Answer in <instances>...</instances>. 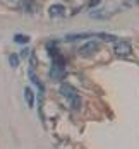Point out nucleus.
Masks as SVG:
<instances>
[{
	"label": "nucleus",
	"instance_id": "obj_6",
	"mask_svg": "<svg viewBox=\"0 0 139 149\" xmlns=\"http://www.w3.org/2000/svg\"><path fill=\"white\" fill-rule=\"evenodd\" d=\"M29 77H31V81H33V84H34V86H38V88H40V91H43V89H45V88H43V84H41V82H40V79H38V77H36V74H34V72H33V70H29Z\"/></svg>",
	"mask_w": 139,
	"mask_h": 149
},
{
	"label": "nucleus",
	"instance_id": "obj_1",
	"mask_svg": "<svg viewBox=\"0 0 139 149\" xmlns=\"http://www.w3.org/2000/svg\"><path fill=\"white\" fill-rule=\"evenodd\" d=\"M113 53L115 55H119V57H127V55H131L132 53V46L129 41H115V46H113Z\"/></svg>",
	"mask_w": 139,
	"mask_h": 149
},
{
	"label": "nucleus",
	"instance_id": "obj_11",
	"mask_svg": "<svg viewBox=\"0 0 139 149\" xmlns=\"http://www.w3.org/2000/svg\"><path fill=\"white\" fill-rule=\"evenodd\" d=\"M28 55H29V50H22V52H21V57H22V58L28 57Z\"/></svg>",
	"mask_w": 139,
	"mask_h": 149
},
{
	"label": "nucleus",
	"instance_id": "obj_2",
	"mask_svg": "<svg viewBox=\"0 0 139 149\" xmlns=\"http://www.w3.org/2000/svg\"><path fill=\"white\" fill-rule=\"evenodd\" d=\"M96 50H98V43L96 41H88L77 50V53L81 57H91L93 53H96Z\"/></svg>",
	"mask_w": 139,
	"mask_h": 149
},
{
	"label": "nucleus",
	"instance_id": "obj_5",
	"mask_svg": "<svg viewBox=\"0 0 139 149\" xmlns=\"http://www.w3.org/2000/svg\"><path fill=\"white\" fill-rule=\"evenodd\" d=\"M24 100H26V103H28L29 108L34 104V94H33V89L31 88H24Z\"/></svg>",
	"mask_w": 139,
	"mask_h": 149
},
{
	"label": "nucleus",
	"instance_id": "obj_7",
	"mask_svg": "<svg viewBox=\"0 0 139 149\" xmlns=\"http://www.w3.org/2000/svg\"><path fill=\"white\" fill-rule=\"evenodd\" d=\"M14 41L15 43H19V45H26V43L29 41V38L24 36V34H14Z\"/></svg>",
	"mask_w": 139,
	"mask_h": 149
},
{
	"label": "nucleus",
	"instance_id": "obj_8",
	"mask_svg": "<svg viewBox=\"0 0 139 149\" xmlns=\"http://www.w3.org/2000/svg\"><path fill=\"white\" fill-rule=\"evenodd\" d=\"M96 36H98V38H103L105 41H117V36H113V34H107V33H98Z\"/></svg>",
	"mask_w": 139,
	"mask_h": 149
},
{
	"label": "nucleus",
	"instance_id": "obj_10",
	"mask_svg": "<svg viewBox=\"0 0 139 149\" xmlns=\"http://www.w3.org/2000/svg\"><path fill=\"white\" fill-rule=\"evenodd\" d=\"M100 2H101V0H91V2H89V7H94V5H98Z\"/></svg>",
	"mask_w": 139,
	"mask_h": 149
},
{
	"label": "nucleus",
	"instance_id": "obj_4",
	"mask_svg": "<svg viewBox=\"0 0 139 149\" xmlns=\"http://www.w3.org/2000/svg\"><path fill=\"white\" fill-rule=\"evenodd\" d=\"M48 12H50L52 17H62V15L65 14V7L64 5H52Z\"/></svg>",
	"mask_w": 139,
	"mask_h": 149
},
{
	"label": "nucleus",
	"instance_id": "obj_3",
	"mask_svg": "<svg viewBox=\"0 0 139 149\" xmlns=\"http://www.w3.org/2000/svg\"><path fill=\"white\" fill-rule=\"evenodd\" d=\"M60 94L64 96V98H67V100H76L77 98V91H76V88L74 86H71V84H62L60 86Z\"/></svg>",
	"mask_w": 139,
	"mask_h": 149
},
{
	"label": "nucleus",
	"instance_id": "obj_9",
	"mask_svg": "<svg viewBox=\"0 0 139 149\" xmlns=\"http://www.w3.org/2000/svg\"><path fill=\"white\" fill-rule=\"evenodd\" d=\"M9 63H10V67H17V65H19V57H17V55H10V57H9Z\"/></svg>",
	"mask_w": 139,
	"mask_h": 149
}]
</instances>
